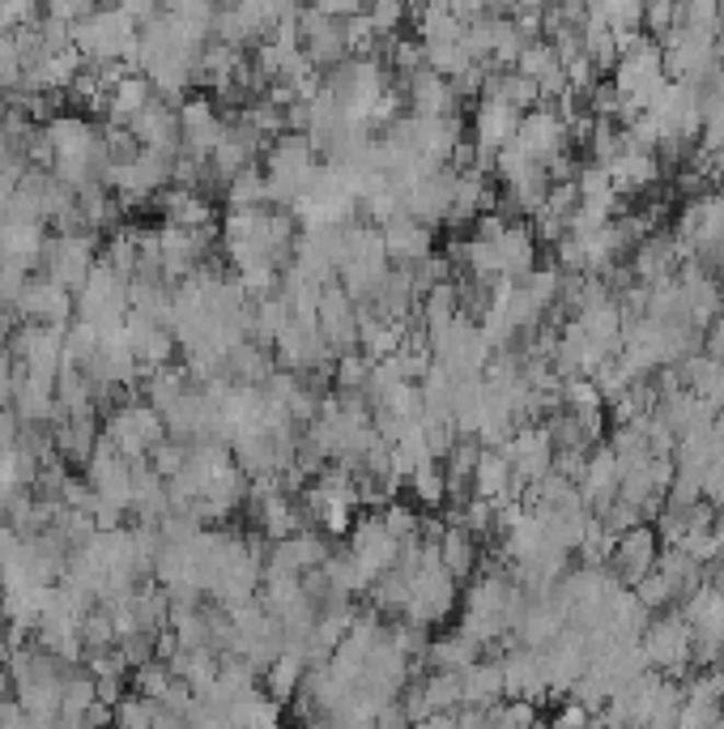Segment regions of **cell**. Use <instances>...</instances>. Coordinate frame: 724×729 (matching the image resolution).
<instances>
[{
  "mask_svg": "<svg viewBox=\"0 0 724 729\" xmlns=\"http://www.w3.org/2000/svg\"><path fill=\"white\" fill-rule=\"evenodd\" d=\"M656 559H660V542H656V529H652V525H635L631 534L618 537V546H613L606 572H610L613 580L622 584V589H635L644 576L656 572Z\"/></svg>",
  "mask_w": 724,
  "mask_h": 729,
  "instance_id": "6da1fadb",
  "label": "cell"
},
{
  "mask_svg": "<svg viewBox=\"0 0 724 729\" xmlns=\"http://www.w3.org/2000/svg\"><path fill=\"white\" fill-rule=\"evenodd\" d=\"M180 128H184V153L209 162V153L222 146L227 137V115L218 112V103L209 94H192L180 107Z\"/></svg>",
  "mask_w": 724,
  "mask_h": 729,
  "instance_id": "7a4b0ae2",
  "label": "cell"
},
{
  "mask_svg": "<svg viewBox=\"0 0 724 729\" xmlns=\"http://www.w3.org/2000/svg\"><path fill=\"white\" fill-rule=\"evenodd\" d=\"M516 146L529 153L533 162H550L554 153L572 150V146H567V128H563V119H559V112H554L550 103H541V107H533L529 115H520Z\"/></svg>",
  "mask_w": 724,
  "mask_h": 729,
  "instance_id": "3957f363",
  "label": "cell"
},
{
  "mask_svg": "<svg viewBox=\"0 0 724 729\" xmlns=\"http://www.w3.org/2000/svg\"><path fill=\"white\" fill-rule=\"evenodd\" d=\"M401 94H405V103H410V115H418V119H448V115H460V99L452 94V81H444V77L430 73V69L405 77V81H401Z\"/></svg>",
  "mask_w": 724,
  "mask_h": 729,
  "instance_id": "277c9868",
  "label": "cell"
},
{
  "mask_svg": "<svg viewBox=\"0 0 724 729\" xmlns=\"http://www.w3.org/2000/svg\"><path fill=\"white\" fill-rule=\"evenodd\" d=\"M520 133V112H512L498 99H478L473 103V146L482 153H503Z\"/></svg>",
  "mask_w": 724,
  "mask_h": 729,
  "instance_id": "5b68a950",
  "label": "cell"
},
{
  "mask_svg": "<svg viewBox=\"0 0 724 729\" xmlns=\"http://www.w3.org/2000/svg\"><path fill=\"white\" fill-rule=\"evenodd\" d=\"M383 252H388V265H418L435 252V230L414 223L410 214H397L383 227Z\"/></svg>",
  "mask_w": 724,
  "mask_h": 729,
  "instance_id": "8992f818",
  "label": "cell"
},
{
  "mask_svg": "<svg viewBox=\"0 0 724 729\" xmlns=\"http://www.w3.org/2000/svg\"><path fill=\"white\" fill-rule=\"evenodd\" d=\"M51 431H56V453L69 460V469L85 474V465L94 457V444L103 435V419L99 414H90V419H65L60 426H51Z\"/></svg>",
  "mask_w": 724,
  "mask_h": 729,
  "instance_id": "52a82bcc",
  "label": "cell"
},
{
  "mask_svg": "<svg viewBox=\"0 0 724 729\" xmlns=\"http://www.w3.org/2000/svg\"><path fill=\"white\" fill-rule=\"evenodd\" d=\"M422 661H426V674H464L469 665L482 661V645L469 640L464 631H448V636L430 640V649H426Z\"/></svg>",
  "mask_w": 724,
  "mask_h": 729,
  "instance_id": "ba28073f",
  "label": "cell"
},
{
  "mask_svg": "<svg viewBox=\"0 0 724 729\" xmlns=\"http://www.w3.org/2000/svg\"><path fill=\"white\" fill-rule=\"evenodd\" d=\"M439 568L452 576L457 584H469L473 576L482 572V542L464 529H448L439 542Z\"/></svg>",
  "mask_w": 724,
  "mask_h": 729,
  "instance_id": "9c48e42d",
  "label": "cell"
},
{
  "mask_svg": "<svg viewBox=\"0 0 724 729\" xmlns=\"http://www.w3.org/2000/svg\"><path fill=\"white\" fill-rule=\"evenodd\" d=\"M277 372V358H273V350L256 342H239L227 350V376L234 384H243V388H265V380Z\"/></svg>",
  "mask_w": 724,
  "mask_h": 729,
  "instance_id": "30bf717a",
  "label": "cell"
},
{
  "mask_svg": "<svg viewBox=\"0 0 724 729\" xmlns=\"http://www.w3.org/2000/svg\"><path fill=\"white\" fill-rule=\"evenodd\" d=\"M460 683H464V708H491L503 699V665L482 657L460 674Z\"/></svg>",
  "mask_w": 724,
  "mask_h": 729,
  "instance_id": "8fae6325",
  "label": "cell"
},
{
  "mask_svg": "<svg viewBox=\"0 0 724 729\" xmlns=\"http://www.w3.org/2000/svg\"><path fill=\"white\" fill-rule=\"evenodd\" d=\"M410 496H414V508H426V512H444L448 508V474H444V460H422L418 469L410 474Z\"/></svg>",
  "mask_w": 724,
  "mask_h": 729,
  "instance_id": "7c38bea8",
  "label": "cell"
},
{
  "mask_svg": "<svg viewBox=\"0 0 724 729\" xmlns=\"http://www.w3.org/2000/svg\"><path fill=\"white\" fill-rule=\"evenodd\" d=\"M303 679H307L303 657H299V652H281L265 670V695L273 704H290V699L299 695V687H303Z\"/></svg>",
  "mask_w": 724,
  "mask_h": 729,
  "instance_id": "4fadbf2b",
  "label": "cell"
},
{
  "mask_svg": "<svg viewBox=\"0 0 724 729\" xmlns=\"http://www.w3.org/2000/svg\"><path fill=\"white\" fill-rule=\"evenodd\" d=\"M579 47H584V56L597 65V73L610 77L613 69H618V38H613V31L593 13V4H588V26L579 31Z\"/></svg>",
  "mask_w": 724,
  "mask_h": 729,
  "instance_id": "5bb4252c",
  "label": "cell"
},
{
  "mask_svg": "<svg viewBox=\"0 0 724 729\" xmlns=\"http://www.w3.org/2000/svg\"><path fill=\"white\" fill-rule=\"evenodd\" d=\"M153 103V81L146 73H133L124 77L119 86L112 90V124H128L133 115H141Z\"/></svg>",
  "mask_w": 724,
  "mask_h": 729,
  "instance_id": "9a60e30c",
  "label": "cell"
},
{
  "mask_svg": "<svg viewBox=\"0 0 724 729\" xmlns=\"http://www.w3.org/2000/svg\"><path fill=\"white\" fill-rule=\"evenodd\" d=\"M227 209H268V175L265 167L256 162V167H248V171H239L234 180L227 184Z\"/></svg>",
  "mask_w": 724,
  "mask_h": 729,
  "instance_id": "2e32d148",
  "label": "cell"
},
{
  "mask_svg": "<svg viewBox=\"0 0 724 729\" xmlns=\"http://www.w3.org/2000/svg\"><path fill=\"white\" fill-rule=\"evenodd\" d=\"M422 695H426L430 717H457L460 708H464V683H460V674H426L422 679Z\"/></svg>",
  "mask_w": 724,
  "mask_h": 729,
  "instance_id": "e0dca14e",
  "label": "cell"
},
{
  "mask_svg": "<svg viewBox=\"0 0 724 729\" xmlns=\"http://www.w3.org/2000/svg\"><path fill=\"white\" fill-rule=\"evenodd\" d=\"M371 372H376V363L358 350V354H345L333 363V392H367V384H371Z\"/></svg>",
  "mask_w": 724,
  "mask_h": 729,
  "instance_id": "ac0fdd59",
  "label": "cell"
},
{
  "mask_svg": "<svg viewBox=\"0 0 724 729\" xmlns=\"http://www.w3.org/2000/svg\"><path fill=\"white\" fill-rule=\"evenodd\" d=\"M175 683H180V679L171 674V665H166V661H150V665L133 670V695L153 699V704H162V699H166V691L175 687Z\"/></svg>",
  "mask_w": 724,
  "mask_h": 729,
  "instance_id": "d6986e66",
  "label": "cell"
},
{
  "mask_svg": "<svg viewBox=\"0 0 724 729\" xmlns=\"http://www.w3.org/2000/svg\"><path fill=\"white\" fill-rule=\"evenodd\" d=\"M593 13L610 26L613 35L644 31V4H640V0H610V4H593Z\"/></svg>",
  "mask_w": 724,
  "mask_h": 729,
  "instance_id": "ffe728a7",
  "label": "cell"
},
{
  "mask_svg": "<svg viewBox=\"0 0 724 729\" xmlns=\"http://www.w3.org/2000/svg\"><path fill=\"white\" fill-rule=\"evenodd\" d=\"M422 47H426V43H422ZM469 65H473V60H469L464 43H430V47H426V69H430V73H439L444 81L460 77Z\"/></svg>",
  "mask_w": 724,
  "mask_h": 729,
  "instance_id": "44dd1931",
  "label": "cell"
},
{
  "mask_svg": "<svg viewBox=\"0 0 724 729\" xmlns=\"http://www.w3.org/2000/svg\"><path fill=\"white\" fill-rule=\"evenodd\" d=\"M631 593H635V602H640V606H644L652 618H656V614H665L669 606H678V597H674V584H669V580H665L660 572H648L644 580H640V584H635V589H631Z\"/></svg>",
  "mask_w": 724,
  "mask_h": 729,
  "instance_id": "7402d4cb",
  "label": "cell"
},
{
  "mask_svg": "<svg viewBox=\"0 0 724 729\" xmlns=\"http://www.w3.org/2000/svg\"><path fill=\"white\" fill-rule=\"evenodd\" d=\"M383 529L388 537H397V542H414L418 537V525H422V512L414 503H401V499H392L388 508L380 512Z\"/></svg>",
  "mask_w": 724,
  "mask_h": 729,
  "instance_id": "603a6c76",
  "label": "cell"
},
{
  "mask_svg": "<svg viewBox=\"0 0 724 729\" xmlns=\"http://www.w3.org/2000/svg\"><path fill=\"white\" fill-rule=\"evenodd\" d=\"M678 22H682V4H674V0H656V4H644V35L656 38V43H665V38L678 31Z\"/></svg>",
  "mask_w": 724,
  "mask_h": 729,
  "instance_id": "cb8c5ba5",
  "label": "cell"
},
{
  "mask_svg": "<svg viewBox=\"0 0 724 729\" xmlns=\"http://www.w3.org/2000/svg\"><path fill=\"white\" fill-rule=\"evenodd\" d=\"M188 457L192 448L188 444H180V440H166V444H158L150 453V469L162 478V482H171V478H180L184 469H188Z\"/></svg>",
  "mask_w": 724,
  "mask_h": 729,
  "instance_id": "d4e9b609",
  "label": "cell"
},
{
  "mask_svg": "<svg viewBox=\"0 0 724 729\" xmlns=\"http://www.w3.org/2000/svg\"><path fill=\"white\" fill-rule=\"evenodd\" d=\"M153 699H141V695H124L115 704V721L112 729H153Z\"/></svg>",
  "mask_w": 724,
  "mask_h": 729,
  "instance_id": "484cf974",
  "label": "cell"
},
{
  "mask_svg": "<svg viewBox=\"0 0 724 729\" xmlns=\"http://www.w3.org/2000/svg\"><path fill=\"white\" fill-rule=\"evenodd\" d=\"M575 189H579V201H606V196H613L610 167L584 158V167H579V175H575Z\"/></svg>",
  "mask_w": 724,
  "mask_h": 729,
  "instance_id": "4316f807",
  "label": "cell"
},
{
  "mask_svg": "<svg viewBox=\"0 0 724 729\" xmlns=\"http://www.w3.org/2000/svg\"><path fill=\"white\" fill-rule=\"evenodd\" d=\"M525 77H533V81H541V77L559 73L563 65H559V56H554V47L545 43V38H533L529 47H525V56H520V65H516Z\"/></svg>",
  "mask_w": 724,
  "mask_h": 729,
  "instance_id": "83f0119b",
  "label": "cell"
},
{
  "mask_svg": "<svg viewBox=\"0 0 724 729\" xmlns=\"http://www.w3.org/2000/svg\"><path fill=\"white\" fill-rule=\"evenodd\" d=\"M367 18L380 38H397V31L410 22V9L401 0H380V4H367Z\"/></svg>",
  "mask_w": 724,
  "mask_h": 729,
  "instance_id": "f1b7e54d",
  "label": "cell"
},
{
  "mask_svg": "<svg viewBox=\"0 0 724 729\" xmlns=\"http://www.w3.org/2000/svg\"><path fill=\"white\" fill-rule=\"evenodd\" d=\"M597 521H601V529H606L610 537L631 534L635 525H648V521L640 516V508H631V503H622V499H613L610 508H601V512H597Z\"/></svg>",
  "mask_w": 724,
  "mask_h": 729,
  "instance_id": "f546056e",
  "label": "cell"
},
{
  "mask_svg": "<svg viewBox=\"0 0 724 729\" xmlns=\"http://www.w3.org/2000/svg\"><path fill=\"white\" fill-rule=\"evenodd\" d=\"M22 158H26V167H31V171H47V175H51V167H56V146H51L47 128H35V133L26 137Z\"/></svg>",
  "mask_w": 724,
  "mask_h": 729,
  "instance_id": "4dcf8cb0",
  "label": "cell"
},
{
  "mask_svg": "<svg viewBox=\"0 0 724 729\" xmlns=\"http://www.w3.org/2000/svg\"><path fill=\"white\" fill-rule=\"evenodd\" d=\"M31 277H35L31 269L13 265V261H0V307H13V304H18Z\"/></svg>",
  "mask_w": 724,
  "mask_h": 729,
  "instance_id": "1f68e13d",
  "label": "cell"
},
{
  "mask_svg": "<svg viewBox=\"0 0 724 729\" xmlns=\"http://www.w3.org/2000/svg\"><path fill=\"white\" fill-rule=\"evenodd\" d=\"M575 209H579V189H575V184H550V192H545V209H541V214L567 223Z\"/></svg>",
  "mask_w": 724,
  "mask_h": 729,
  "instance_id": "d6a6232c",
  "label": "cell"
},
{
  "mask_svg": "<svg viewBox=\"0 0 724 729\" xmlns=\"http://www.w3.org/2000/svg\"><path fill=\"white\" fill-rule=\"evenodd\" d=\"M563 73H567V86H572V94H579V99H588V94H593V86L601 81L597 65H593L588 56H575L572 65H563Z\"/></svg>",
  "mask_w": 724,
  "mask_h": 729,
  "instance_id": "836d02e7",
  "label": "cell"
},
{
  "mask_svg": "<svg viewBox=\"0 0 724 729\" xmlns=\"http://www.w3.org/2000/svg\"><path fill=\"white\" fill-rule=\"evenodd\" d=\"M94 9H99V4H90V0H51V4H43V13H47V18H56V22H65V26L85 22Z\"/></svg>",
  "mask_w": 724,
  "mask_h": 729,
  "instance_id": "e575fe53",
  "label": "cell"
},
{
  "mask_svg": "<svg viewBox=\"0 0 724 729\" xmlns=\"http://www.w3.org/2000/svg\"><path fill=\"white\" fill-rule=\"evenodd\" d=\"M588 721H593V713H588L584 704H575V699H563V704L554 708V717H550L554 729H588Z\"/></svg>",
  "mask_w": 724,
  "mask_h": 729,
  "instance_id": "d590c367",
  "label": "cell"
},
{
  "mask_svg": "<svg viewBox=\"0 0 724 729\" xmlns=\"http://www.w3.org/2000/svg\"><path fill=\"white\" fill-rule=\"evenodd\" d=\"M703 358L712 363H724V307L712 316V324L703 329Z\"/></svg>",
  "mask_w": 724,
  "mask_h": 729,
  "instance_id": "8d00e7d4",
  "label": "cell"
},
{
  "mask_svg": "<svg viewBox=\"0 0 724 729\" xmlns=\"http://www.w3.org/2000/svg\"><path fill=\"white\" fill-rule=\"evenodd\" d=\"M307 128H311V103H295V107H286V133H299L307 137Z\"/></svg>",
  "mask_w": 724,
  "mask_h": 729,
  "instance_id": "74e56055",
  "label": "cell"
},
{
  "mask_svg": "<svg viewBox=\"0 0 724 729\" xmlns=\"http://www.w3.org/2000/svg\"><path fill=\"white\" fill-rule=\"evenodd\" d=\"M452 729H491V713L486 708H460L452 717Z\"/></svg>",
  "mask_w": 724,
  "mask_h": 729,
  "instance_id": "f35d334b",
  "label": "cell"
},
{
  "mask_svg": "<svg viewBox=\"0 0 724 729\" xmlns=\"http://www.w3.org/2000/svg\"><path fill=\"white\" fill-rule=\"evenodd\" d=\"M708 584H712V589H716V593H721V597H724V559H721V563H716V568H712V576H708Z\"/></svg>",
  "mask_w": 724,
  "mask_h": 729,
  "instance_id": "ab89813d",
  "label": "cell"
},
{
  "mask_svg": "<svg viewBox=\"0 0 724 729\" xmlns=\"http://www.w3.org/2000/svg\"><path fill=\"white\" fill-rule=\"evenodd\" d=\"M533 729H554V726H550V721H537V726H533Z\"/></svg>",
  "mask_w": 724,
  "mask_h": 729,
  "instance_id": "60d3db41",
  "label": "cell"
}]
</instances>
